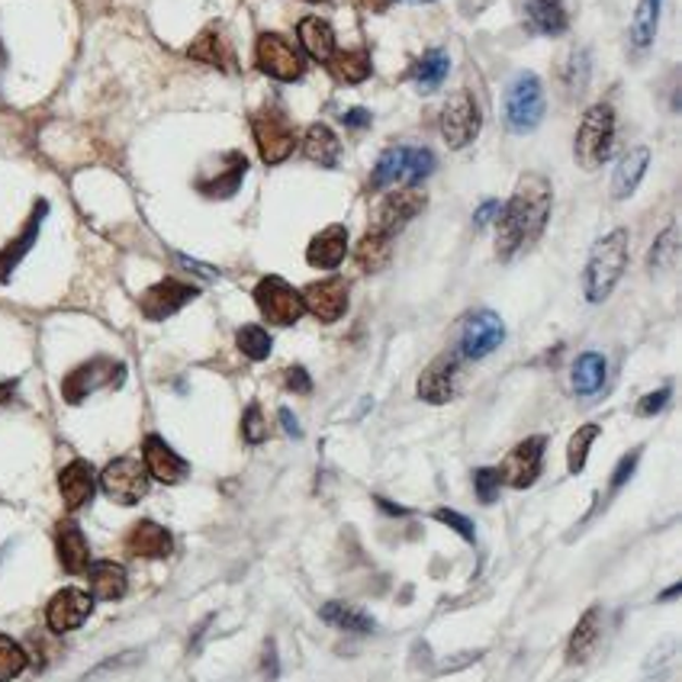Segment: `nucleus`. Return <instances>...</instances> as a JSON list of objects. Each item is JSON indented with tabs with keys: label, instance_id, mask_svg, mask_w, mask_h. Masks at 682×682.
I'll use <instances>...</instances> for the list:
<instances>
[{
	"label": "nucleus",
	"instance_id": "37",
	"mask_svg": "<svg viewBox=\"0 0 682 682\" xmlns=\"http://www.w3.org/2000/svg\"><path fill=\"white\" fill-rule=\"evenodd\" d=\"M390 255H393V239H383L377 232H364V239L357 242L354 249V261L361 270L367 274H377L390 264Z\"/></svg>",
	"mask_w": 682,
	"mask_h": 682
},
{
	"label": "nucleus",
	"instance_id": "38",
	"mask_svg": "<svg viewBox=\"0 0 682 682\" xmlns=\"http://www.w3.org/2000/svg\"><path fill=\"white\" fill-rule=\"evenodd\" d=\"M447 68H451L447 52H441V49H428L426 55L419 59V65L413 68V78H416V85L422 87V90H434V87L447 78Z\"/></svg>",
	"mask_w": 682,
	"mask_h": 682
},
{
	"label": "nucleus",
	"instance_id": "29",
	"mask_svg": "<svg viewBox=\"0 0 682 682\" xmlns=\"http://www.w3.org/2000/svg\"><path fill=\"white\" fill-rule=\"evenodd\" d=\"M647 165H651V149H647V146L631 149V152L618 162V168H615V177H611V197H615V200H628V197L641 187V180H644V174H647Z\"/></svg>",
	"mask_w": 682,
	"mask_h": 682
},
{
	"label": "nucleus",
	"instance_id": "58",
	"mask_svg": "<svg viewBox=\"0 0 682 682\" xmlns=\"http://www.w3.org/2000/svg\"><path fill=\"white\" fill-rule=\"evenodd\" d=\"M3 65H7V52H3V42H0V72H3Z\"/></svg>",
	"mask_w": 682,
	"mask_h": 682
},
{
	"label": "nucleus",
	"instance_id": "6",
	"mask_svg": "<svg viewBox=\"0 0 682 682\" xmlns=\"http://www.w3.org/2000/svg\"><path fill=\"white\" fill-rule=\"evenodd\" d=\"M149 483H152V477H149L146 464L136 457H116L97 477V487L116 506H139L149 496Z\"/></svg>",
	"mask_w": 682,
	"mask_h": 682
},
{
	"label": "nucleus",
	"instance_id": "9",
	"mask_svg": "<svg viewBox=\"0 0 682 682\" xmlns=\"http://www.w3.org/2000/svg\"><path fill=\"white\" fill-rule=\"evenodd\" d=\"M544 116V90L538 75L521 72L506 87V126L509 132H531Z\"/></svg>",
	"mask_w": 682,
	"mask_h": 682
},
{
	"label": "nucleus",
	"instance_id": "47",
	"mask_svg": "<svg viewBox=\"0 0 682 682\" xmlns=\"http://www.w3.org/2000/svg\"><path fill=\"white\" fill-rule=\"evenodd\" d=\"M637 460H641V447H634L631 454H624L621 460H618V467H615V473H611V493H618L628 480H631V473H634V467H637Z\"/></svg>",
	"mask_w": 682,
	"mask_h": 682
},
{
	"label": "nucleus",
	"instance_id": "35",
	"mask_svg": "<svg viewBox=\"0 0 682 682\" xmlns=\"http://www.w3.org/2000/svg\"><path fill=\"white\" fill-rule=\"evenodd\" d=\"M319 618L339 631H351V634H374V628H377V621L370 615H364L361 608L344 605V602H326L319 608Z\"/></svg>",
	"mask_w": 682,
	"mask_h": 682
},
{
	"label": "nucleus",
	"instance_id": "55",
	"mask_svg": "<svg viewBox=\"0 0 682 682\" xmlns=\"http://www.w3.org/2000/svg\"><path fill=\"white\" fill-rule=\"evenodd\" d=\"M361 10H370V13H383V10H390L393 7V0H354Z\"/></svg>",
	"mask_w": 682,
	"mask_h": 682
},
{
	"label": "nucleus",
	"instance_id": "42",
	"mask_svg": "<svg viewBox=\"0 0 682 682\" xmlns=\"http://www.w3.org/2000/svg\"><path fill=\"white\" fill-rule=\"evenodd\" d=\"M677 255H680V239H677V226H667V232L657 239V245L651 249V257L647 264L654 270H670L677 264Z\"/></svg>",
	"mask_w": 682,
	"mask_h": 682
},
{
	"label": "nucleus",
	"instance_id": "14",
	"mask_svg": "<svg viewBox=\"0 0 682 682\" xmlns=\"http://www.w3.org/2000/svg\"><path fill=\"white\" fill-rule=\"evenodd\" d=\"M460 364H464V357L457 354V348L441 351V354L428 364L426 370H422V377H419V387H416L419 400H426V403H431V406H444V403H451V400H454V393H457Z\"/></svg>",
	"mask_w": 682,
	"mask_h": 682
},
{
	"label": "nucleus",
	"instance_id": "12",
	"mask_svg": "<svg viewBox=\"0 0 682 682\" xmlns=\"http://www.w3.org/2000/svg\"><path fill=\"white\" fill-rule=\"evenodd\" d=\"M506 341V326L493 310H477L464 319L460 339H457V354L464 361H483Z\"/></svg>",
	"mask_w": 682,
	"mask_h": 682
},
{
	"label": "nucleus",
	"instance_id": "36",
	"mask_svg": "<svg viewBox=\"0 0 682 682\" xmlns=\"http://www.w3.org/2000/svg\"><path fill=\"white\" fill-rule=\"evenodd\" d=\"M660 7L664 0H641L631 20V46L634 52H647L654 46L657 36V23H660Z\"/></svg>",
	"mask_w": 682,
	"mask_h": 682
},
{
	"label": "nucleus",
	"instance_id": "27",
	"mask_svg": "<svg viewBox=\"0 0 682 682\" xmlns=\"http://www.w3.org/2000/svg\"><path fill=\"white\" fill-rule=\"evenodd\" d=\"M348 255V229L344 226H329L323 229L319 236H313L310 249H306V261L310 267H319V270H332L339 267L341 261Z\"/></svg>",
	"mask_w": 682,
	"mask_h": 682
},
{
	"label": "nucleus",
	"instance_id": "18",
	"mask_svg": "<svg viewBox=\"0 0 682 682\" xmlns=\"http://www.w3.org/2000/svg\"><path fill=\"white\" fill-rule=\"evenodd\" d=\"M306 313H313L319 323H339L348 313V283L341 277L313 280L306 290H300Z\"/></svg>",
	"mask_w": 682,
	"mask_h": 682
},
{
	"label": "nucleus",
	"instance_id": "24",
	"mask_svg": "<svg viewBox=\"0 0 682 682\" xmlns=\"http://www.w3.org/2000/svg\"><path fill=\"white\" fill-rule=\"evenodd\" d=\"M226 168L219 171L216 177H200L197 180V190L210 200H229L239 193L242 180H245V171H249V159L242 152H226Z\"/></svg>",
	"mask_w": 682,
	"mask_h": 682
},
{
	"label": "nucleus",
	"instance_id": "4",
	"mask_svg": "<svg viewBox=\"0 0 682 682\" xmlns=\"http://www.w3.org/2000/svg\"><path fill=\"white\" fill-rule=\"evenodd\" d=\"M126 383V364L106 354H97L85 364H78L75 370L65 374L62 380V396L68 406H81L90 393L97 390H119Z\"/></svg>",
	"mask_w": 682,
	"mask_h": 682
},
{
	"label": "nucleus",
	"instance_id": "2",
	"mask_svg": "<svg viewBox=\"0 0 682 682\" xmlns=\"http://www.w3.org/2000/svg\"><path fill=\"white\" fill-rule=\"evenodd\" d=\"M628 245H631L628 229H611L593 245L586 270H583V293L590 303L608 300L611 290L618 287V280L628 267Z\"/></svg>",
	"mask_w": 682,
	"mask_h": 682
},
{
	"label": "nucleus",
	"instance_id": "40",
	"mask_svg": "<svg viewBox=\"0 0 682 682\" xmlns=\"http://www.w3.org/2000/svg\"><path fill=\"white\" fill-rule=\"evenodd\" d=\"M236 344H239V351H242L249 361H267V354H270V348H274V339H270V332L261 329V326H242V329L236 332Z\"/></svg>",
	"mask_w": 682,
	"mask_h": 682
},
{
	"label": "nucleus",
	"instance_id": "49",
	"mask_svg": "<svg viewBox=\"0 0 682 682\" xmlns=\"http://www.w3.org/2000/svg\"><path fill=\"white\" fill-rule=\"evenodd\" d=\"M283 380H287V390H293V393H310L313 390V380H310V374H306V367H287L283 370Z\"/></svg>",
	"mask_w": 682,
	"mask_h": 682
},
{
	"label": "nucleus",
	"instance_id": "23",
	"mask_svg": "<svg viewBox=\"0 0 682 682\" xmlns=\"http://www.w3.org/2000/svg\"><path fill=\"white\" fill-rule=\"evenodd\" d=\"M59 493L65 500V506L75 512L87 506L97 493V470L90 460H72L62 473H59Z\"/></svg>",
	"mask_w": 682,
	"mask_h": 682
},
{
	"label": "nucleus",
	"instance_id": "56",
	"mask_svg": "<svg viewBox=\"0 0 682 682\" xmlns=\"http://www.w3.org/2000/svg\"><path fill=\"white\" fill-rule=\"evenodd\" d=\"M377 506L383 512H390V515H406V509H400V506H390L387 500H377Z\"/></svg>",
	"mask_w": 682,
	"mask_h": 682
},
{
	"label": "nucleus",
	"instance_id": "59",
	"mask_svg": "<svg viewBox=\"0 0 682 682\" xmlns=\"http://www.w3.org/2000/svg\"><path fill=\"white\" fill-rule=\"evenodd\" d=\"M310 3H323V0H310Z\"/></svg>",
	"mask_w": 682,
	"mask_h": 682
},
{
	"label": "nucleus",
	"instance_id": "8",
	"mask_svg": "<svg viewBox=\"0 0 682 682\" xmlns=\"http://www.w3.org/2000/svg\"><path fill=\"white\" fill-rule=\"evenodd\" d=\"M255 306L261 310V316L270 323V326H293L303 319L306 306H303V296L296 287H290L283 277L277 274H267L261 277L255 287Z\"/></svg>",
	"mask_w": 682,
	"mask_h": 682
},
{
	"label": "nucleus",
	"instance_id": "50",
	"mask_svg": "<svg viewBox=\"0 0 682 682\" xmlns=\"http://www.w3.org/2000/svg\"><path fill=\"white\" fill-rule=\"evenodd\" d=\"M500 210H503V203H500V200H487V203L477 210V216H473V226H477V229L490 226L493 219H500Z\"/></svg>",
	"mask_w": 682,
	"mask_h": 682
},
{
	"label": "nucleus",
	"instance_id": "28",
	"mask_svg": "<svg viewBox=\"0 0 682 682\" xmlns=\"http://www.w3.org/2000/svg\"><path fill=\"white\" fill-rule=\"evenodd\" d=\"M525 23L538 36H564L570 26L564 0H525Z\"/></svg>",
	"mask_w": 682,
	"mask_h": 682
},
{
	"label": "nucleus",
	"instance_id": "52",
	"mask_svg": "<svg viewBox=\"0 0 682 682\" xmlns=\"http://www.w3.org/2000/svg\"><path fill=\"white\" fill-rule=\"evenodd\" d=\"M341 123H344V126H351V129H367V126H370V113H367V110H361V106H354V110L341 113Z\"/></svg>",
	"mask_w": 682,
	"mask_h": 682
},
{
	"label": "nucleus",
	"instance_id": "41",
	"mask_svg": "<svg viewBox=\"0 0 682 682\" xmlns=\"http://www.w3.org/2000/svg\"><path fill=\"white\" fill-rule=\"evenodd\" d=\"M29 667V654L7 634H0V682L16 680Z\"/></svg>",
	"mask_w": 682,
	"mask_h": 682
},
{
	"label": "nucleus",
	"instance_id": "26",
	"mask_svg": "<svg viewBox=\"0 0 682 682\" xmlns=\"http://www.w3.org/2000/svg\"><path fill=\"white\" fill-rule=\"evenodd\" d=\"M602 605H590L583 611V618L577 621L570 641H567V664H586L596 651V644L602 641Z\"/></svg>",
	"mask_w": 682,
	"mask_h": 682
},
{
	"label": "nucleus",
	"instance_id": "1",
	"mask_svg": "<svg viewBox=\"0 0 682 682\" xmlns=\"http://www.w3.org/2000/svg\"><path fill=\"white\" fill-rule=\"evenodd\" d=\"M554 190L544 174H525L512 193V200L500 210L496 219V255L503 261L515 257L521 249H531L547 219H551Z\"/></svg>",
	"mask_w": 682,
	"mask_h": 682
},
{
	"label": "nucleus",
	"instance_id": "32",
	"mask_svg": "<svg viewBox=\"0 0 682 682\" xmlns=\"http://www.w3.org/2000/svg\"><path fill=\"white\" fill-rule=\"evenodd\" d=\"M296 36H300V46H303L316 62L326 65V62L332 59V52H336V29L329 26V20L306 16V20H300Z\"/></svg>",
	"mask_w": 682,
	"mask_h": 682
},
{
	"label": "nucleus",
	"instance_id": "11",
	"mask_svg": "<svg viewBox=\"0 0 682 682\" xmlns=\"http://www.w3.org/2000/svg\"><path fill=\"white\" fill-rule=\"evenodd\" d=\"M422 210H426V193L419 187H403V190L380 200L367 232H377L383 239H396Z\"/></svg>",
	"mask_w": 682,
	"mask_h": 682
},
{
	"label": "nucleus",
	"instance_id": "57",
	"mask_svg": "<svg viewBox=\"0 0 682 682\" xmlns=\"http://www.w3.org/2000/svg\"><path fill=\"white\" fill-rule=\"evenodd\" d=\"M680 593H682V586H680V583H677V586H670V590H667V593H664V596H660V598H664V602H670V598H677V596H680Z\"/></svg>",
	"mask_w": 682,
	"mask_h": 682
},
{
	"label": "nucleus",
	"instance_id": "44",
	"mask_svg": "<svg viewBox=\"0 0 682 682\" xmlns=\"http://www.w3.org/2000/svg\"><path fill=\"white\" fill-rule=\"evenodd\" d=\"M242 438H245L249 444H261V441L267 438V422H264V413H261L257 403H252V406L245 409V416H242Z\"/></svg>",
	"mask_w": 682,
	"mask_h": 682
},
{
	"label": "nucleus",
	"instance_id": "7",
	"mask_svg": "<svg viewBox=\"0 0 682 682\" xmlns=\"http://www.w3.org/2000/svg\"><path fill=\"white\" fill-rule=\"evenodd\" d=\"M252 132H255L257 152L264 159V165H280L293 155L296 149V129L287 119V113L264 106L252 116Z\"/></svg>",
	"mask_w": 682,
	"mask_h": 682
},
{
	"label": "nucleus",
	"instance_id": "21",
	"mask_svg": "<svg viewBox=\"0 0 682 682\" xmlns=\"http://www.w3.org/2000/svg\"><path fill=\"white\" fill-rule=\"evenodd\" d=\"M46 213H49V203H46V200H36V206H33V213H29L26 226L20 229V236L0 249V283H7V280H10V274L20 267V261L33 252V245H36V239H39V229H42Z\"/></svg>",
	"mask_w": 682,
	"mask_h": 682
},
{
	"label": "nucleus",
	"instance_id": "46",
	"mask_svg": "<svg viewBox=\"0 0 682 682\" xmlns=\"http://www.w3.org/2000/svg\"><path fill=\"white\" fill-rule=\"evenodd\" d=\"M434 521L447 525V528H451V531H457L464 541H473V538H477V531H473V521H470V518H464L460 512L434 509Z\"/></svg>",
	"mask_w": 682,
	"mask_h": 682
},
{
	"label": "nucleus",
	"instance_id": "43",
	"mask_svg": "<svg viewBox=\"0 0 682 682\" xmlns=\"http://www.w3.org/2000/svg\"><path fill=\"white\" fill-rule=\"evenodd\" d=\"M473 490H477V500L480 503H496V496H500V490H503V473H500V467H480V470H473Z\"/></svg>",
	"mask_w": 682,
	"mask_h": 682
},
{
	"label": "nucleus",
	"instance_id": "54",
	"mask_svg": "<svg viewBox=\"0 0 682 682\" xmlns=\"http://www.w3.org/2000/svg\"><path fill=\"white\" fill-rule=\"evenodd\" d=\"M16 387H20V380H0V406H7L16 396Z\"/></svg>",
	"mask_w": 682,
	"mask_h": 682
},
{
	"label": "nucleus",
	"instance_id": "39",
	"mask_svg": "<svg viewBox=\"0 0 682 682\" xmlns=\"http://www.w3.org/2000/svg\"><path fill=\"white\" fill-rule=\"evenodd\" d=\"M598 426H583L577 428V434L570 438V444H567V470L570 473H583V467H586V460H590V447H593V441L598 438Z\"/></svg>",
	"mask_w": 682,
	"mask_h": 682
},
{
	"label": "nucleus",
	"instance_id": "10",
	"mask_svg": "<svg viewBox=\"0 0 682 682\" xmlns=\"http://www.w3.org/2000/svg\"><path fill=\"white\" fill-rule=\"evenodd\" d=\"M480 123H483V116H480V106L470 90L451 93L447 103L441 106V136H444L447 149H454V152L467 149L480 136Z\"/></svg>",
	"mask_w": 682,
	"mask_h": 682
},
{
	"label": "nucleus",
	"instance_id": "34",
	"mask_svg": "<svg viewBox=\"0 0 682 682\" xmlns=\"http://www.w3.org/2000/svg\"><path fill=\"white\" fill-rule=\"evenodd\" d=\"M303 152H306L310 162H316V165H323V168H332L341 155L339 136H336L329 126L316 123V126H310L306 136H303Z\"/></svg>",
	"mask_w": 682,
	"mask_h": 682
},
{
	"label": "nucleus",
	"instance_id": "48",
	"mask_svg": "<svg viewBox=\"0 0 682 682\" xmlns=\"http://www.w3.org/2000/svg\"><path fill=\"white\" fill-rule=\"evenodd\" d=\"M670 396H673L670 387H660L657 393H647V396L637 403V416H657V413H664L667 403H670Z\"/></svg>",
	"mask_w": 682,
	"mask_h": 682
},
{
	"label": "nucleus",
	"instance_id": "15",
	"mask_svg": "<svg viewBox=\"0 0 682 682\" xmlns=\"http://www.w3.org/2000/svg\"><path fill=\"white\" fill-rule=\"evenodd\" d=\"M200 296V287L187 283V280H177V277H165L159 283H152L142 300H139V310L146 319L152 323H165L174 313H180L187 303H193Z\"/></svg>",
	"mask_w": 682,
	"mask_h": 682
},
{
	"label": "nucleus",
	"instance_id": "17",
	"mask_svg": "<svg viewBox=\"0 0 682 682\" xmlns=\"http://www.w3.org/2000/svg\"><path fill=\"white\" fill-rule=\"evenodd\" d=\"M93 611V598L78 586H65L46 605V624L52 634H68L75 628H81Z\"/></svg>",
	"mask_w": 682,
	"mask_h": 682
},
{
	"label": "nucleus",
	"instance_id": "51",
	"mask_svg": "<svg viewBox=\"0 0 682 682\" xmlns=\"http://www.w3.org/2000/svg\"><path fill=\"white\" fill-rule=\"evenodd\" d=\"M261 670H264V677H267V680H277V677H280L277 644H274V641H267V644H264V660H261Z\"/></svg>",
	"mask_w": 682,
	"mask_h": 682
},
{
	"label": "nucleus",
	"instance_id": "5",
	"mask_svg": "<svg viewBox=\"0 0 682 682\" xmlns=\"http://www.w3.org/2000/svg\"><path fill=\"white\" fill-rule=\"evenodd\" d=\"M431 171H434V155L428 149H406V146L387 149L370 171L367 187L383 190V187H393L396 180H403L406 187H416Z\"/></svg>",
	"mask_w": 682,
	"mask_h": 682
},
{
	"label": "nucleus",
	"instance_id": "16",
	"mask_svg": "<svg viewBox=\"0 0 682 682\" xmlns=\"http://www.w3.org/2000/svg\"><path fill=\"white\" fill-rule=\"evenodd\" d=\"M544 447H547V438L544 434H531V438L518 441L509 451L506 464L500 467L503 483H509L512 490L534 487V480L541 477V467H544Z\"/></svg>",
	"mask_w": 682,
	"mask_h": 682
},
{
	"label": "nucleus",
	"instance_id": "22",
	"mask_svg": "<svg viewBox=\"0 0 682 682\" xmlns=\"http://www.w3.org/2000/svg\"><path fill=\"white\" fill-rule=\"evenodd\" d=\"M55 551H59V564L72 577L85 573L87 567H90V544H87L81 525L72 521V518L55 525Z\"/></svg>",
	"mask_w": 682,
	"mask_h": 682
},
{
	"label": "nucleus",
	"instance_id": "31",
	"mask_svg": "<svg viewBox=\"0 0 682 682\" xmlns=\"http://www.w3.org/2000/svg\"><path fill=\"white\" fill-rule=\"evenodd\" d=\"M187 55L197 59V62H203V65L219 68V72H232V68H236V65H232V49H229V42L223 39V33H219L216 26L203 29V33L190 42Z\"/></svg>",
	"mask_w": 682,
	"mask_h": 682
},
{
	"label": "nucleus",
	"instance_id": "25",
	"mask_svg": "<svg viewBox=\"0 0 682 682\" xmlns=\"http://www.w3.org/2000/svg\"><path fill=\"white\" fill-rule=\"evenodd\" d=\"M87 583H90V598H100V602H116V598L126 596L129 590V573L123 564L116 560H90V567L85 570Z\"/></svg>",
	"mask_w": 682,
	"mask_h": 682
},
{
	"label": "nucleus",
	"instance_id": "13",
	"mask_svg": "<svg viewBox=\"0 0 682 682\" xmlns=\"http://www.w3.org/2000/svg\"><path fill=\"white\" fill-rule=\"evenodd\" d=\"M255 65L261 75L274 81H300L303 78V59L300 52L277 33H261L255 42Z\"/></svg>",
	"mask_w": 682,
	"mask_h": 682
},
{
	"label": "nucleus",
	"instance_id": "45",
	"mask_svg": "<svg viewBox=\"0 0 682 682\" xmlns=\"http://www.w3.org/2000/svg\"><path fill=\"white\" fill-rule=\"evenodd\" d=\"M590 81V55L586 52H573L570 62H567V85H570V93L583 90Z\"/></svg>",
	"mask_w": 682,
	"mask_h": 682
},
{
	"label": "nucleus",
	"instance_id": "20",
	"mask_svg": "<svg viewBox=\"0 0 682 682\" xmlns=\"http://www.w3.org/2000/svg\"><path fill=\"white\" fill-rule=\"evenodd\" d=\"M123 544L132 557H146V560H165L174 554V534L152 518L136 521Z\"/></svg>",
	"mask_w": 682,
	"mask_h": 682
},
{
	"label": "nucleus",
	"instance_id": "53",
	"mask_svg": "<svg viewBox=\"0 0 682 682\" xmlns=\"http://www.w3.org/2000/svg\"><path fill=\"white\" fill-rule=\"evenodd\" d=\"M280 422H283V431H287V434H293V438H300V434H303V428H300L296 416H293L290 409H280Z\"/></svg>",
	"mask_w": 682,
	"mask_h": 682
},
{
	"label": "nucleus",
	"instance_id": "3",
	"mask_svg": "<svg viewBox=\"0 0 682 682\" xmlns=\"http://www.w3.org/2000/svg\"><path fill=\"white\" fill-rule=\"evenodd\" d=\"M615 152V110L608 103H596L583 113L577 139H573V155L586 171L602 168Z\"/></svg>",
	"mask_w": 682,
	"mask_h": 682
},
{
	"label": "nucleus",
	"instance_id": "30",
	"mask_svg": "<svg viewBox=\"0 0 682 682\" xmlns=\"http://www.w3.org/2000/svg\"><path fill=\"white\" fill-rule=\"evenodd\" d=\"M326 68L339 85H361L374 75V62L364 49H336Z\"/></svg>",
	"mask_w": 682,
	"mask_h": 682
},
{
	"label": "nucleus",
	"instance_id": "33",
	"mask_svg": "<svg viewBox=\"0 0 682 682\" xmlns=\"http://www.w3.org/2000/svg\"><path fill=\"white\" fill-rule=\"evenodd\" d=\"M605 377H608V364H605V354L598 351H583L577 361H573V393L577 396H596L598 390L605 387Z\"/></svg>",
	"mask_w": 682,
	"mask_h": 682
},
{
	"label": "nucleus",
	"instance_id": "19",
	"mask_svg": "<svg viewBox=\"0 0 682 682\" xmlns=\"http://www.w3.org/2000/svg\"><path fill=\"white\" fill-rule=\"evenodd\" d=\"M142 464H146L149 477L159 480V483H165V487H174V483L187 480V473H190V464L171 447L162 434H149L142 441Z\"/></svg>",
	"mask_w": 682,
	"mask_h": 682
}]
</instances>
